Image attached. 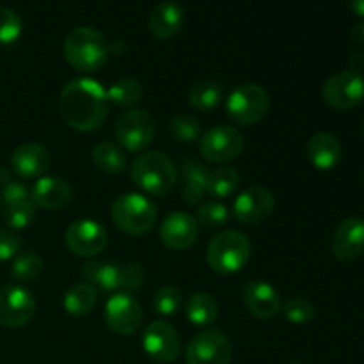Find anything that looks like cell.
Returning a JSON list of instances; mask_svg holds the SVG:
<instances>
[{"label": "cell", "mask_w": 364, "mask_h": 364, "mask_svg": "<svg viewBox=\"0 0 364 364\" xmlns=\"http://www.w3.org/2000/svg\"><path fill=\"white\" fill-rule=\"evenodd\" d=\"M59 110L64 123L77 132H96L109 117L107 91L98 80L73 78L63 87Z\"/></svg>", "instance_id": "1"}, {"label": "cell", "mask_w": 364, "mask_h": 364, "mask_svg": "<svg viewBox=\"0 0 364 364\" xmlns=\"http://www.w3.org/2000/svg\"><path fill=\"white\" fill-rule=\"evenodd\" d=\"M64 59L80 73L100 70L109 59V43L105 36L92 27H75L68 32L63 45Z\"/></svg>", "instance_id": "2"}, {"label": "cell", "mask_w": 364, "mask_h": 364, "mask_svg": "<svg viewBox=\"0 0 364 364\" xmlns=\"http://www.w3.org/2000/svg\"><path fill=\"white\" fill-rule=\"evenodd\" d=\"M130 176L139 188L151 196H166L176 187L178 167L162 151H148L134 160Z\"/></svg>", "instance_id": "3"}, {"label": "cell", "mask_w": 364, "mask_h": 364, "mask_svg": "<svg viewBox=\"0 0 364 364\" xmlns=\"http://www.w3.org/2000/svg\"><path fill=\"white\" fill-rule=\"evenodd\" d=\"M251 240L237 230H226L215 235L208 244L206 262L210 269L220 276L240 272L251 259Z\"/></svg>", "instance_id": "4"}, {"label": "cell", "mask_w": 364, "mask_h": 364, "mask_svg": "<svg viewBox=\"0 0 364 364\" xmlns=\"http://www.w3.org/2000/svg\"><path fill=\"white\" fill-rule=\"evenodd\" d=\"M112 220L123 233L139 237L153 230L156 223V206L146 196L128 192L112 203Z\"/></svg>", "instance_id": "5"}, {"label": "cell", "mask_w": 364, "mask_h": 364, "mask_svg": "<svg viewBox=\"0 0 364 364\" xmlns=\"http://www.w3.org/2000/svg\"><path fill=\"white\" fill-rule=\"evenodd\" d=\"M270 98L267 89L258 84H244L235 89L226 102V112L238 127H252L269 114Z\"/></svg>", "instance_id": "6"}, {"label": "cell", "mask_w": 364, "mask_h": 364, "mask_svg": "<svg viewBox=\"0 0 364 364\" xmlns=\"http://www.w3.org/2000/svg\"><path fill=\"white\" fill-rule=\"evenodd\" d=\"M117 142L127 151L139 153L148 148L156 134V124L151 114L144 109H130L117 117L114 124Z\"/></svg>", "instance_id": "7"}, {"label": "cell", "mask_w": 364, "mask_h": 364, "mask_svg": "<svg viewBox=\"0 0 364 364\" xmlns=\"http://www.w3.org/2000/svg\"><path fill=\"white\" fill-rule=\"evenodd\" d=\"M244 144V135L238 128L228 127V124H217V127H212L201 135L199 151L210 162L226 164L242 155Z\"/></svg>", "instance_id": "8"}, {"label": "cell", "mask_w": 364, "mask_h": 364, "mask_svg": "<svg viewBox=\"0 0 364 364\" xmlns=\"http://www.w3.org/2000/svg\"><path fill=\"white\" fill-rule=\"evenodd\" d=\"M322 98L336 110H350L364 102V77L355 70L333 75L322 85Z\"/></svg>", "instance_id": "9"}, {"label": "cell", "mask_w": 364, "mask_h": 364, "mask_svg": "<svg viewBox=\"0 0 364 364\" xmlns=\"http://www.w3.org/2000/svg\"><path fill=\"white\" fill-rule=\"evenodd\" d=\"M36 315V299L31 290L18 283L0 288V326L20 329Z\"/></svg>", "instance_id": "10"}, {"label": "cell", "mask_w": 364, "mask_h": 364, "mask_svg": "<svg viewBox=\"0 0 364 364\" xmlns=\"http://www.w3.org/2000/svg\"><path fill=\"white\" fill-rule=\"evenodd\" d=\"M64 242L71 255L78 258H92L102 255L109 245V233L92 219H78L68 226Z\"/></svg>", "instance_id": "11"}, {"label": "cell", "mask_w": 364, "mask_h": 364, "mask_svg": "<svg viewBox=\"0 0 364 364\" xmlns=\"http://www.w3.org/2000/svg\"><path fill=\"white\" fill-rule=\"evenodd\" d=\"M233 348L226 334L208 329L196 334L185 352L187 364H230Z\"/></svg>", "instance_id": "12"}, {"label": "cell", "mask_w": 364, "mask_h": 364, "mask_svg": "<svg viewBox=\"0 0 364 364\" xmlns=\"http://www.w3.org/2000/svg\"><path fill=\"white\" fill-rule=\"evenodd\" d=\"M105 323L119 336H132L142 323V308L132 294H114L105 304Z\"/></svg>", "instance_id": "13"}, {"label": "cell", "mask_w": 364, "mask_h": 364, "mask_svg": "<svg viewBox=\"0 0 364 364\" xmlns=\"http://www.w3.org/2000/svg\"><path fill=\"white\" fill-rule=\"evenodd\" d=\"M142 348L156 363H173L180 355L181 338L171 323L164 320L149 323L142 333Z\"/></svg>", "instance_id": "14"}, {"label": "cell", "mask_w": 364, "mask_h": 364, "mask_svg": "<svg viewBox=\"0 0 364 364\" xmlns=\"http://www.w3.org/2000/svg\"><path fill=\"white\" fill-rule=\"evenodd\" d=\"M276 208V198L267 187H249L238 194L233 203V215L244 226L263 223Z\"/></svg>", "instance_id": "15"}, {"label": "cell", "mask_w": 364, "mask_h": 364, "mask_svg": "<svg viewBox=\"0 0 364 364\" xmlns=\"http://www.w3.org/2000/svg\"><path fill=\"white\" fill-rule=\"evenodd\" d=\"M160 240L173 251H185L198 240L199 224L196 217L185 212H173L160 224Z\"/></svg>", "instance_id": "16"}, {"label": "cell", "mask_w": 364, "mask_h": 364, "mask_svg": "<svg viewBox=\"0 0 364 364\" xmlns=\"http://www.w3.org/2000/svg\"><path fill=\"white\" fill-rule=\"evenodd\" d=\"M242 301L247 311L259 320H270L283 311L281 294L267 281H251L245 284Z\"/></svg>", "instance_id": "17"}, {"label": "cell", "mask_w": 364, "mask_h": 364, "mask_svg": "<svg viewBox=\"0 0 364 364\" xmlns=\"http://www.w3.org/2000/svg\"><path fill=\"white\" fill-rule=\"evenodd\" d=\"M333 255L340 262H355L364 255V219L348 217L338 224L333 237Z\"/></svg>", "instance_id": "18"}, {"label": "cell", "mask_w": 364, "mask_h": 364, "mask_svg": "<svg viewBox=\"0 0 364 364\" xmlns=\"http://www.w3.org/2000/svg\"><path fill=\"white\" fill-rule=\"evenodd\" d=\"M75 198L71 183L59 176H41L31 188V199L43 210H63Z\"/></svg>", "instance_id": "19"}, {"label": "cell", "mask_w": 364, "mask_h": 364, "mask_svg": "<svg viewBox=\"0 0 364 364\" xmlns=\"http://www.w3.org/2000/svg\"><path fill=\"white\" fill-rule=\"evenodd\" d=\"M52 156L39 142H25L11 155V169L20 178H41L50 169Z\"/></svg>", "instance_id": "20"}, {"label": "cell", "mask_w": 364, "mask_h": 364, "mask_svg": "<svg viewBox=\"0 0 364 364\" xmlns=\"http://www.w3.org/2000/svg\"><path fill=\"white\" fill-rule=\"evenodd\" d=\"M183 9L176 2H160L149 13L148 28L151 36L159 41H167L174 38L183 27Z\"/></svg>", "instance_id": "21"}, {"label": "cell", "mask_w": 364, "mask_h": 364, "mask_svg": "<svg viewBox=\"0 0 364 364\" xmlns=\"http://www.w3.org/2000/svg\"><path fill=\"white\" fill-rule=\"evenodd\" d=\"M343 148L336 135L318 132L308 142V159L318 171H331L341 162Z\"/></svg>", "instance_id": "22"}, {"label": "cell", "mask_w": 364, "mask_h": 364, "mask_svg": "<svg viewBox=\"0 0 364 364\" xmlns=\"http://www.w3.org/2000/svg\"><path fill=\"white\" fill-rule=\"evenodd\" d=\"M180 171H181V180H183V188H181V194L187 205L196 206L203 201V198L206 196V180H208V171L203 166L201 162H198L196 159L191 156H185L180 162Z\"/></svg>", "instance_id": "23"}, {"label": "cell", "mask_w": 364, "mask_h": 364, "mask_svg": "<svg viewBox=\"0 0 364 364\" xmlns=\"http://www.w3.org/2000/svg\"><path fill=\"white\" fill-rule=\"evenodd\" d=\"M80 276L91 287L102 288L103 291L119 290L121 263L87 262L80 267Z\"/></svg>", "instance_id": "24"}, {"label": "cell", "mask_w": 364, "mask_h": 364, "mask_svg": "<svg viewBox=\"0 0 364 364\" xmlns=\"http://www.w3.org/2000/svg\"><path fill=\"white\" fill-rule=\"evenodd\" d=\"M219 315V304L215 297L205 291L191 295L185 304V316L188 322L196 327H208L212 326Z\"/></svg>", "instance_id": "25"}, {"label": "cell", "mask_w": 364, "mask_h": 364, "mask_svg": "<svg viewBox=\"0 0 364 364\" xmlns=\"http://www.w3.org/2000/svg\"><path fill=\"white\" fill-rule=\"evenodd\" d=\"M98 304V291L87 283H77L64 294L63 306L68 315L87 316Z\"/></svg>", "instance_id": "26"}, {"label": "cell", "mask_w": 364, "mask_h": 364, "mask_svg": "<svg viewBox=\"0 0 364 364\" xmlns=\"http://www.w3.org/2000/svg\"><path fill=\"white\" fill-rule=\"evenodd\" d=\"M92 162L105 174H121L127 169V155L114 142L103 141L92 148Z\"/></svg>", "instance_id": "27"}, {"label": "cell", "mask_w": 364, "mask_h": 364, "mask_svg": "<svg viewBox=\"0 0 364 364\" xmlns=\"http://www.w3.org/2000/svg\"><path fill=\"white\" fill-rule=\"evenodd\" d=\"M224 89L215 80H201L188 91V103L198 112H210L223 102Z\"/></svg>", "instance_id": "28"}, {"label": "cell", "mask_w": 364, "mask_h": 364, "mask_svg": "<svg viewBox=\"0 0 364 364\" xmlns=\"http://www.w3.org/2000/svg\"><path fill=\"white\" fill-rule=\"evenodd\" d=\"M240 185V174L233 167H217L212 173H208L206 180V194L212 198L224 199L235 194V191Z\"/></svg>", "instance_id": "29"}, {"label": "cell", "mask_w": 364, "mask_h": 364, "mask_svg": "<svg viewBox=\"0 0 364 364\" xmlns=\"http://www.w3.org/2000/svg\"><path fill=\"white\" fill-rule=\"evenodd\" d=\"M142 85L137 78L124 77L107 89V100L116 107H134L142 98Z\"/></svg>", "instance_id": "30"}, {"label": "cell", "mask_w": 364, "mask_h": 364, "mask_svg": "<svg viewBox=\"0 0 364 364\" xmlns=\"http://www.w3.org/2000/svg\"><path fill=\"white\" fill-rule=\"evenodd\" d=\"M43 263L41 256L36 255V252L27 251L20 252L16 258L13 259V265H11V277L20 283H32V281L38 279L43 272Z\"/></svg>", "instance_id": "31"}, {"label": "cell", "mask_w": 364, "mask_h": 364, "mask_svg": "<svg viewBox=\"0 0 364 364\" xmlns=\"http://www.w3.org/2000/svg\"><path fill=\"white\" fill-rule=\"evenodd\" d=\"M169 132L174 141L192 144L201 139V123L191 114H178L171 119Z\"/></svg>", "instance_id": "32"}, {"label": "cell", "mask_w": 364, "mask_h": 364, "mask_svg": "<svg viewBox=\"0 0 364 364\" xmlns=\"http://www.w3.org/2000/svg\"><path fill=\"white\" fill-rule=\"evenodd\" d=\"M181 302H183V294L180 288L166 284L156 290L155 297H153V309L160 316H173L180 311Z\"/></svg>", "instance_id": "33"}, {"label": "cell", "mask_w": 364, "mask_h": 364, "mask_svg": "<svg viewBox=\"0 0 364 364\" xmlns=\"http://www.w3.org/2000/svg\"><path fill=\"white\" fill-rule=\"evenodd\" d=\"M196 215H198V219H196L198 224L210 228V230H215V228H223L224 224H228V220H230V210L223 203L208 201L199 206Z\"/></svg>", "instance_id": "34"}, {"label": "cell", "mask_w": 364, "mask_h": 364, "mask_svg": "<svg viewBox=\"0 0 364 364\" xmlns=\"http://www.w3.org/2000/svg\"><path fill=\"white\" fill-rule=\"evenodd\" d=\"M36 217V205L32 199L16 203V205L6 206V223L13 230H25L32 224Z\"/></svg>", "instance_id": "35"}, {"label": "cell", "mask_w": 364, "mask_h": 364, "mask_svg": "<svg viewBox=\"0 0 364 364\" xmlns=\"http://www.w3.org/2000/svg\"><path fill=\"white\" fill-rule=\"evenodd\" d=\"M283 315L294 326H304L315 318V308L309 301L301 297L290 299L283 304Z\"/></svg>", "instance_id": "36"}, {"label": "cell", "mask_w": 364, "mask_h": 364, "mask_svg": "<svg viewBox=\"0 0 364 364\" xmlns=\"http://www.w3.org/2000/svg\"><path fill=\"white\" fill-rule=\"evenodd\" d=\"M23 31V21L9 7L0 6V45H11Z\"/></svg>", "instance_id": "37"}, {"label": "cell", "mask_w": 364, "mask_h": 364, "mask_svg": "<svg viewBox=\"0 0 364 364\" xmlns=\"http://www.w3.org/2000/svg\"><path fill=\"white\" fill-rule=\"evenodd\" d=\"M146 279L144 267L141 263H121V281L119 291L123 294H134L139 288H142Z\"/></svg>", "instance_id": "38"}, {"label": "cell", "mask_w": 364, "mask_h": 364, "mask_svg": "<svg viewBox=\"0 0 364 364\" xmlns=\"http://www.w3.org/2000/svg\"><path fill=\"white\" fill-rule=\"evenodd\" d=\"M31 199V188L23 183V181L11 180L6 185H2V191H0V201L4 206L16 205V203L27 201Z\"/></svg>", "instance_id": "39"}, {"label": "cell", "mask_w": 364, "mask_h": 364, "mask_svg": "<svg viewBox=\"0 0 364 364\" xmlns=\"http://www.w3.org/2000/svg\"><path fill=\"white\" fill-rule=\"evenodd\" d=\"M21 238L13 231H0V262L14 259L20 255Z\"/></svg>", "instance_id": "40"}, {"label": "cell", "mask_w": 364, "mask_h": 364, "mask_svg": "<svg viewBox=\"0 0 364 364\" xmlns=\"http://www.w3.org/2000/svg\"><path fill=\"white\" fill-rule=\"evenodd\" d=\"M350 38L352 41L358 43V45H364V20H359L358 23L352 27Z\"/></svg>", "instance_id": "41"}, {"label": "cell", "mask_w": 364, "mask_h": 364, "mask_svg": "<svg viewBox=\"0 0 364 364\" xmlns=\"http://www.w3.org/2000/svg\"><path fill=\"white\" fill-rule=\"evenodd\" d=\"M348 4H350L352 11L364 20V0H348Z\"/></svg>", "instance_id": "42"}, {"label": "cell", "mask_w": 364, "mask_h": 364, "mask_svg": "<svg viewBox=\"0 0 364 364\" xmlns=\"http://www.w3.org/2000/svg\"><path fill=\"white\" fill-rule=\"evenodd\" d=\"M291 364H299V363H291Z\"/></svg>", "instance_id": "43"}, {"label": "cell", "mask_w": 364, "mask_h": 364, "mask_svg": "<svg viewBox=\"0 0 364 364\" xmlns=\"http://www.w3.org/2000/svg\"><path fill=\"white\" fill-rule=\"evenodd\" d=\"M363 134H364V128H363Z\"/></svg>", "instance_id": "44"}]
</instances>
